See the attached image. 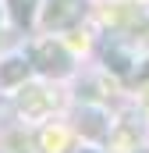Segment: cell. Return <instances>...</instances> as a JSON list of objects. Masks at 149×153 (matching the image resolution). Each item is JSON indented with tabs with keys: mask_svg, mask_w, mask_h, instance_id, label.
I'll return each instance as SVG.
<instances>
[{
	"mask_svg": "<svg viewBox=\"0 0 149 153\" xmlns=\"http://www.w3.org/2000/svg\"><path fill=\"white\" fill-rule=\"evenodd\" d=\"M128 96L135 100V107L149 117V78L146 82H135V85H128Z\"/></svg>",
	"mask_w": 149,
	"mask_h": 153,
	"instance_id": "9",
	"label": "cell"
},
{
	"mask_svg": "<svg viewBox=\"0 0 149 153\" xmlns=\"http://www.w3.org/2000/svg\"><path fill=\"white\" fill-rule=\"evenodd\" d=\"M128 153H149V139H146V143H139L135 150H128Z\"/></svg>",
	"mask_w": 149,
	"mask_h": 153,
	"instance_id": "12",
	"label": "cell"
},
{
	"mask_svg": "<svg viewBox=\"0 0 149 153\" xmlns=\"http://www.w3.org/2000/svg\"><path fill=\"white\" fill-rule=\"evenodd\" d=\"M39 4H43V0H4V14H7V25H11L18 36H32V32H36Z\"/></svg>",
	"mask_w": 149,
	"mask_h": 153,
	"instance_id": "8",
	"label": "cell"
},
{
	"mask_svg": "<svg viewBox=\"0 0 149 153\" xmlns=\"http://www.w3.org/2000/svg\"><path fill=\"white\" fill-rule=\"evenodd\" d=\"M146 4H149V0H146Z\"/></svg>",
	"mask_w": 149,
	"mask_h": 153,
	"instance_id": "13",
	"label": "cell"
},
{
	"mask_svg": "<svg viewBox=\"0 0 149 153\" xmlns=\"http://www.w3.org/2000/svg\"><path fill=\"white\" fill-rule=\"evenodd\" d=\"M74 153H107V150H103V146H92V143H78Z\"/></svg>",
	"mask_w": 149,
	"mask_h": 153,
	"instance_id": "11",
	"label": "cell"
},
{
	"mask_svg": "<svg viewBox=\"0 0 149 153\" xmlns=\"http://www.w3.org/2000/svg\"><path fill=\"white\" fill-rule=\"evenodd\" d=\"M64 117L71 121L78 143H92L103 146L110 143V128H114V103H96V100H68Z\"/></svg>",
	"mask_w": 149,
	"mask_h": 153,
	"instance_id": "3",
	"label": "cell"
},
{
	"mask_svg": "<svg viewBox=\"0 0 149 153\" xmlns=\"http://www.w3.org/2000/svg\"><path fill=\"white\" fill-rule=\"evenodd\" d=\"M146 139H149V117L135 107L131 96H121L114 103V128H110L107 153H128Z\"/></svg>",
	"mask_w": 149,
	"mask_h": 153,
	"instance_id": "5",
	"label": "cell"
},
{
	"mask_svg": "<svg viewBox=\"0 0 149 153\" xmlns=\"http://www.w3.org/2000/svg\"><path fill=\"white\" fill-rule=\"evenodd\" d=\"M25 36H18L11 25H7V14H4V0H0V50L4 46H14V43H21Z\"/></svg>",
	"mask_w": 149,
	"mask_h": 153,
	"instance_id": "10",
	"label": "cell"
},
{
	"mask_svg": "<svg viewBox=\"0 0 149 153\" xmlns=\"http://www.w3.org/2000/svg\"><path fill=\"white\" fill-rule=\"evenodd\" d=\"M25 53H29V64H32V71L39 78L60 82V85H71V78L85 64V57H78L74 46L64 36H50V32L25 36Z\"/></svg>",
	"mask_w": 149,
	"mask_h": 153,
	"instance_id": "1",
	"label": "cell"
},
{
	"mask_svg": "<svg viewBox=\"0 0 149 153\" xmlns=\"http://www.w3.org/2000/svg\"><path fill=\"white\" fill-rule=\"evenodd\" d=\"M32 75H36V71H32V64H29L25 39L0 50V96H11L18 85H25Z\"/></svg>",
	"mask_w": 149,
	"mask_h": 153,
	"instance_id": "6",
	"label": "cell"
},
{
	"mask_svg": "<svg viewBox=\"0 0 149 153\" xmlns=\"http://www.w3.org/2000/svg\"><path fill=\"white\" fill-rule=\"evenodd\" d=\"M74 146H78V135H74L71 121L64 114L36 125V150L39 153H74Z\"/></svg>",
	"mask_w": 149,
	"mask_h": 153,
	"instance_id": "7",
	"label": "cell"
},
{
	"mask_svg": "<svg viewBox=\"0 0 149 153\" xmlns=\"http://www.w3.org/2000/svg\"><path fill=\"white\" fill-rule=\"evenodd\" d=\"M68 100H71L68 85L32 75L25 85H18V89L7 96V107H11V114L18 117V121H25V125H43V121H50V117L64 114Z\"/></svg>",
	"mask_w": 149,
	"mask_h": 153,
	"instance_id": "2",
	"label": "cell"
},
{
	"mask_svg": "<svg viewBox=\"0 0 149 153\" xmlns=\"http://www.w3.org/2000/svg\"><path fill=\"white\" fill-rule=\"evenodd\" d=\"M96 14V0H43L36 18V32H50V36H64L71 29L89 25Z\"/></svg>",
	"mask_w": 149,
	"mask_h": 153,
	"instance_id": "4",
	"label": "cell"
}]
</instances>
